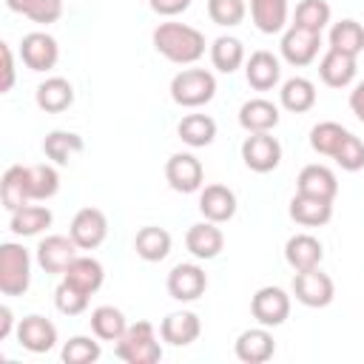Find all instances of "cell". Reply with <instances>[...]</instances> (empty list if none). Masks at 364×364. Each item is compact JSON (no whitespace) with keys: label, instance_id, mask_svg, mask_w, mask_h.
Segmentation results:
<instances>
[{"label":"cell","instance_id":"277c9868","mask_svg":"<svg viewBox=\"0 0 364 364\" xmlns=\"http://www.w3.org/2000/svg\"><path fill=\"white\" fill-rule=\"evenodd\" d=\"M213 94H216V80L205 68H185L171 80V97L185 108H199L210 102Z\"/></svg>","mask_w":364,"mask_h":364},{"label":"cell","instance_id":"e0dca14e","mask_svg":"<svg viewBox=\"0 0 364 364\" xmlns=\"http://www.w3.org/2000/svg\"><path fill=\"white\" fill-rule=\"evenodd\" d=\"M318 77L330 88H344L355 77V57L338 48H327V54L318 63Z\"/></svg>","mask_w":364,"mask_h":364},{"label":"cell","instance_id":"4fadbf2b","mask_svg":"<svg viewBox=\"0 0 364 364\" xmlns=\"http://www.w3.org/2000/svg\"><path fill=\"white\" fill-rule=\"evenodd\" d=\"M77 245L71 236H46L37 247V262L46 273H65L71 259L77 256Z\"/></svg>","mask_w":364,"mask_h":364},{"label":"cell","instance_id":"4316f807","mask_svg":"<svg viewBox=\"0 0 364 364\" xmlns=\"http://www.w3.org/2000/svg\"><path fill=\"white\" fill-rule=\"evenodd\" d=\"M159 333H162V338H165L168 344L185 347V344L196 341V336H199V318H196L193 313H188V310H182V313H168V316L162 318V324H159Z\"/></svg>","mask_w":364,"mask_h":364},{"label":"cell","instance_id":"b9f144b4","mask_svg":"<svg viewBox=\"0 0 364 364\" xmlns=\"http://www.w3.org/2000/svg\"><path fill=\"white\" fill-rule=\"evenodd\" d=\"M54 304H57L60 313H65V316H77V313H82V310L88 307V293L71 287L68 282H60L57 290H54Z\"/></svg>","mask_w":364,"mask_h":364},{"label":"cell","instance_id":"f35d334b","mask_svg":"<svg viewBox=\"0 0 364 364\" xmlns=\"http://www.w3.org/2000/svg\"><path fill=\"white\" fill-rule=\"evenodd\" d=\"M60 188V173L51 165H28V196L48 199Z\"/></svg>","mask_w":364,"mask_h":364},{"label":"cell","instance_id":"1f68e13d","mask_svg":"<svg viewBox=\"0 0 364 364\" xmlns=\"http://www.w3.org/2000/svg\"><path fill=\"white\" fill-rule=\"evenodd\" d=\"M51 225V210L43 205H23L17 210H11V230L17 236H34L40 230H46Z\"/></svg>","mask_w":364,"mask_h":364},{"label":"cell","instance_id":"8d00e7d4","mask_svg":"<svg viewBox=\"0 0 364 364\" xmlns=\"http://www.w3.org/2000/svg\"><path fill=\"white\" fill-rule=\"evenodd\" d=\"M242 60H245V48H242V43L236 37H216L213 40V46H210L213 68L230 74V71H236L242 65Z\"/></svg>","mask_w":364,"mask_h":364},{"label":"cell","instance_id":"d4e9b609","mask_svg":"<svg viewBox=\"0 0 364 364\" xmlns=\"http://www.w3.org/2000/svg\"><path fill=\"white\" fill-rule=\"evenodd\" d=\"M34 100L46 114H63L74 102V88L65 77H48L46 82L37 85Z\"/></svg>","mask_w":364,"mask_h":364},{"label":"cell","instance_id":"d6986e66","mask_svg":"<svg viewBox=\"0 0 364 364\" xmlns=\"http://www.w3.org/2000/svg\"><path fill=\"white\" fill-rule=\"evenodd\" d=\"M324 250H321V242L310 233H296L287 239L284 245V259L293 270H310V267H318Z\"/></svg>","mask_w":364,"mask_h":364},{"label":"cell","instance_id":"f546056e","mask_svg":"<svg viewBox=\"0 0 364 364\" xmlns=\"http://www.w3.org/2000/svg\"><path fill=\"white\" fill-rule=\"evenodd\" d=\"M250 17L259 31L276 34L287 23V0H250Z\"/></svg>","mask_w":364,"mask_h":364},{"label":"cell","instance_id":"bcb514c9","mask_svg":"<svg viewBox=\"0 0 364 364\" xmlns=\"http://www.w3.org/2000/svg\"><path fill=\"white\" fill-rule=\"evenodd\" d=\"M148 3H151V9H154L156 14H162V17H173V14L185 11V9L191 6V0H148Z\"/></svg>","mask_w":364,"mask_h":364},{"label":"cell","instance_id":"7a4b0ae2","mask_svg":"<svg viewBox=\"0 0 364 364\" xmlns=\"http://www.w3.org/2000/svg\"><path fill=\"white\" fill-rule=\"evenodd\" d=\"M117 355L128 364H156L162 358V350L159 341L154 338V324L151 321L128 324V330L117 341Z\"/></svg>","mask_w":364,"mask_h":364},{"label":"cell","instance_id":"7dc6e473","mask_svg":"<svg viewBox=\"0 0 364 364\" xmlns=\"http://www.w3.org/2000/svg\"><path fill=\"white\" fill-rule=\"evenodd\" d=\"M350 108H353V114L364 122V82H358V85L353 88V94H350Z\"/></svg>","mask_w":364,"mask_h":364},{"label":"cell","instance_id":"d590c367","mask_svg":"<svg viewBox=\"0 0 364 364\" xmlns=\"http://www.w3.org/2000/svg\"><path fill=\"white\" fill-rule=\"evenodd\" d=\"M11 11L34 20V23H57L63 14V0H6Z\"/></svg>","mask_w":364,"mask_h":364},{"label":"cell","instance_id":"f1b7e54d","mask_svg":"<svg viewBox=\"0 0 364 364\" xmlns=\"http://www.w3.org/2000/svg\"><path fill=\"white\" fill-rule=\"evenodd\" d=\"M176 134H179V139H182L185 145H191V148H205V145H210L213 136H216V122H213L208 114H188V117L179 119Z\"/></svg>","mask_w":364,"mask_h":364},{"label":"cell","instance_id":"4dcf8cb0","mask_svg":"<svg viewBox=\"0 0 364 364\" xmlns=\"http://www.w3.org/2000/svg\"><path fill=\"white\" fill-rule=\"evenodd\" d=\"M91 330L102 341H119L122 333L128 330V321H125L122 310H117L111 304H102V307H97L91 313Z\"/></svg>","mask_w":364,"mask_h":364},{"label":"cell","instance_id":"30bf717a","mask_svg":"<svg viewBox=\"0 0 364 364\" xmlns=\"http://www.w3.org/2000/svg\"><path fill=\"white\" fill-rule=\"evenodd\" d=\"M20 57L31 71H48V68H54V63L60 57V48H57V40L51 34L31 31L20 43Z\"/></svg>","mask_w":364,"mask_h":364},{"label":"cell","instance_id":"e575fe53","mask_svg":"<svg viewBox=\"0 0 364 364\" xmlns=\"http://www.w3.org/2000/svg\"><path fill=\"white\" fill-rule=\"evenodd\" d=\"M330 48H338L344 54H358L364 48V26L355 23V20H338L333 28H330Z\"/></svg>","mask_w":364,"mask_h":364},{"label":"cell","instance_id":"9a60e30c","mask_svg":"<svg viewBox=\"0 0 364 364\" xmlns=\"http://www.w3.org/2000/svg\"><path fill=\"white\" fill-rule=\"evenodd\" d=\"M296 188H299V193L318 196V199H327V202H333L336 193H338L336 173L327 165H304L299 179H296Z\"/></svg>","mask_w":364,"mask_h":364},{"label":"cell","instance_id":"ac0fdd59","mask_svg":"<svg viewBox=\"0 0 364 364\" xmlns=\"http://www.w3.org/2000/svg\"><path fill=\"white\" fill-rule=\"evenodd\" d=\"M222 245H225V236H222V230L216 228V222L191 225L188 233H185V247H188L196 259H213V256H219Z\"/></svg>","mask_w":364,"mask_h":364},{"label":"cell","instance_id":"d6a6232c","mask_svg":"<svg viewBox=\"0 0 364 364\" xmlns=\"http://www.w3.org/2000/svg\"><path fill=\"white\" fill-rule=\"evenodd\" d=\"M316 102V85L304 77H293L282 85V105L293 114H304L310 111Z\"/></svg>","mask_w":364,"mask_h":364},{"label":"cell","instance_id":"ee69618b","mask_svg":"<svg viewBox=\"0 0 364 364\" xmlns=\"http://www.w3.org/2000/svg\"><path fill=\"white\" fill-rule=\"evenodd\" d=\"M333 159H336L344 171H358V168H364V142H361L358 136L347 134L344 142L338 145V151L333 154Z\"/></svg>","mask_w":364,"mask_h":364},{"label":"cell","instance_id":"603a6c76","mask_svg":"<svg viewBox=\"0 0 364 364\" xmlns=\"http://www.w3.org/2000/svg\"><path fill=\"white\" fill-rule=\"evenodd\" d=\"M276 344H273V336L264 330V327H253V330H245L239 338H236V355L239 361L245 364H262L273 355Z\"/></svg>","mask_w":364,"mask_h":364},{"label":"cell","instance_id":"ba28073f","mask_svg":"<svg viewBox=\"0 0 364 364\" xmlns=\"http://www.w3.org/2000/svg\"><path fill=\"white\" fill-rule=\"evenodd\" d=\"M250 313H253V318L259 324L276 327V324H282L290 316V299H287V293L282 287H273V284L270 287H262L250 299Z\"/></svg>","mask_w":364,"mask_h":364},{"label":"cell","instance_id":"44dd1931","mask_svg":"<svg viewBox=\"0 0 364 364\" xmlns=\"http://www.w3.org/2000/svg\"><path fill=\"white\" fill-rule=\"evenodd\" d=\"M279 122V108L264 100V97H256V100H247L242 108H239V125L247 131V134H262V131H270L276 128Z\"/></svg>","mask_w":364,"mask_h":364},{"label":"cell","instance_id":"74e56055","mask_svg":"<svg viewBox=\"0 0 364 364\" xmlns=\"http://www.w3.org/2000/svg\"><path fill=\"white\" fill-rule=\"evenodd\" d=\"M347 134H350L347 128H341L338 122H330L327 119V122H318V125L310 128V145H313V151H318L324 156H333L338 151V145L344 142Z\"/></svg>","mask_w":364,"mask_h":364},{"label":"cell","instance_id":"484cf974","mask_svg":"<svg viewBox=\"0 0 364 364\" xmlns=\"http://www.w3.org/2000/svg\"><path fill=\"white\" fill-rule=\"evenodd\" d=\"M28 168L26 165H11L6 168L3 179H0V202L9 210H17L23 205H28Z\"/></svg>","mask_w":364,"mask_h":364},{"label":"cell","instance_id":"7402d4cb","mask_svg":"<svg viewBox=\"0 0 364 364\" xmlns=\"http://www.w3.org/2000/svg\"><path fill=\"white\" fill-rule=\"evenodd\" d=\"M330 216H333V202H327V199L307 196V193H296L290 199V219L304 228H318V225L330 222Z\"/></svg>","mask_w":364,"mask_h":364},{"label":"cell","instance_id":"5bb4252c","mask_svg":"<svg viewBox=\"0 0 364 364\" xmlns=\"http://www.w3.org/2000/svg\"><path fill=\"white\" fill-rule=\"evenodd\" d=\"M17 338L31 353H48L57 341V327L46 316H26L17 324Z\"/></svg>","mask_w":364,"mask_h":364},{"label":"cell","instance_id":"83f0119b","mask_svg":"<svg viewBox=\"0 0 364 364\" xmlns=\"http://www.w3.org/2000/svg\"><path fill=\"white\" fill-rule=\"evenodd\" d=\"M134 250H136V256H142L145 262H162V259L171 253V233H168L165 228L145 225V228L136 230Z\"/></svg>","mask_w":364,"mask_h":364},{"label":"cell","instance_id":"2e32d148","mask_svg":"<svg viewBox=\"0 0 364 364\" xmlns=\"http://www.w3.org/2000/svg\"><path fill=\"white\" fill-rule=\"evenodd\" d=\"M199 210L208 222H228L236 213V193L228 185H205L199 196Z\"/></svg>","mask_w":364,"mask_h":364},{"label":"cell","instance_id":"8992f818","mask_svg":"<svg viewBox=\"0 0 364 364\" xmlns=\"http://www.w3.org/2000/svg\"><path fill=\"white\" fill-rule=\"evenodd\" d=\"M293 293L307 307H327L333 301L336 287H333V279L327 273H321L318 267H310V270H296Z\"/></svg>","mask_w":364,"mask_h":364},{"label":"cell","instance_id":"cb8c5ba5","mask_svg":"<svg viewBox=\"0 0 364 364\" xmlns=\"http://www.w3.org/2000/svg\"><path fill=\"white\" fill-rule=\"evenodd\" d=\"M279 74H282L279 60L270 51H264V48L262 51H253L250 60H247V65H245V77H247L250 88H256V91H270L279 82Z\"/></svg>","mask_w":364,"mask_h":364},{"label":"cell","instance_id":"60d3db41","mask_svg":"<svg viewBox=\"0 0 364 364\" xmlns=\"http://www.w3.org/2000/svg\"><path fill=\"white\" fill-rule=\"evenodd\" d=\"M97 358H100V341H94V338L74 336L63 347V361L65 364H94Z\"/></svg>","mask_w":364,"mask_h":364},{"label":"cell","instance_id":"52a82bcc","mask_svg":"<svg viewBox=\"0 0 364 364\" xmlns=\"http://www.w3.org/2000/svg\"><path fill=\"white\" fill-rule=\"evenodd\" d=\"M242 159H245V165H247L250 171L267 173V171H273V168L279 165V159H282V145H279V139L270 136L267 131L250 134V136L242 142Z\"/></svg>","mask_w":364,"mask_h":364},{"label":"cell","instance_id":"9c48e42d","mask_svg":"<svg viewBox=\"0 0 364 364\" xmlns=\"http://www.w3.org/2000/svg\"><path fill=\"white\" fill-rule=\"evenodd\" d=\"M321 46V31H310L301 26H290L282 37V54L290 65H307L318 54Z\"/></svg>","mask_w":364,"mask_h":364},{"label":"cell","instance_id":"c3c4849f","mask_svg":"<svg viewBox=\"0 0 364 364\" xmlns=\"http://www.w3.org/2000/svg\"><path fill=\"white\" fill-rule=\"evenodd\" d=\"M11 330V310L9 307H0V338H6Z\"/></svg>","mask_w":364,"mask_h":364},{"label":"cell","instance_id":"7bdbcfd3","mask_svg":"<svg viewBox=\"0 0 364 364\" xmlns=\"http://www.w3.org/2000/svg\"><path fill=\"white\" fill-rule=\"evenodd\" d=\"M208 14L216 26H239L245 17V0H208Z\"/></svg>","mask_w":364,"mask_h":364},{"label":"cell","instance_id":"ab89813d","mask_svg":"<svg viewBox=\"0 0 364 364\" xmlns=\"http://www.w3.org/2000/svg\"><path fill=\"white\" fill-rule=\"evenodd\" d=\"M296 23L293 26H301V28H310V31H321L327 23H330V6L327 0H301L296 6Z\"/></svg>","mask_w":364,"mask_h":364},{"label":"cell","instance_id":"ffe728a7","mask_svg":"<svg viewBox=\"0 0 364 364\" xmlns=\"http://www.w3.org/2000/svg\"><path fill=\"white\" fill-rule=\"evenodd\" d=\"M102 264L97 262V259H91V256H74L71 259V264L65 267V273H63V282H68L71 287H77V290H82V293H97L100 287H102Z\"/></svg>","mask_w":364,"mask_h":364},{"label":"cell","instance_id":"f6af8a7d","mask_svg":"<svg viewBox=\"0 0 364 364\" xmlns=\"http://www.w3.org/2000/svg\"><path fill=\"white\" fill-rule=\"evenodd\" d=\"M14 85V57L9 43H0V91H9Z\"/></svg>","mask_w":364,"mask_h":364},{"label":"cell","instance_id":"3957f363","mask_svg":"<svg viewBox=\"0 0 364 364\" xmlns=\"http://www.w3.org/2000/svg\"><path fill=\"white\" fill-rule=\"evenodd\" d=\"M31 282V259L28 250L6 242L0 245V293L6 296H23Z\"/></svg>","mask_w":364,"mask_h":364},{"label":"cell","instance_id":"5b68a950","mask_svg":"<svg viewBox=\"0 0 364 364\" xmlns=\"http://www.w3.org/2000/svg\"><path fill=\"white\" fill-rule=\"evenodd\" d=\"M105 233H108V219L100 208H80L71 219V228H68V236L74 239V245L80 250L100 247Z\"/></svg>","mask_w":364,"mask_h":364},{"label":"cell","instance_id":"6da1fadb","mask_svg":"<svg viewBox=\"0 0 364 364\" xmlns=\"http://www.w3.org/2000/svg\"><path fill=\"white\" fill-rule=\"evenodd\" d=\"M154 48L171 63H196L205 54V34L185 23H159L154 28Z\"/></svg>","mask_w":364,"mask_h":364},{"label":"cell","instance_id":"836d02e7","mask_svg":"<svg viewBox=\"0 0 364 364\" xmlns=\"http://www.w3.org/2000/svg\"><path fill=\"white\" fill-rule=\"evenodd\" d=\"M85 148L82 136L80 134H71V131H51L43 142V151L48 159H54L57 165H65L74 154H80Z\"/></svg>","mask_w":364,"mask_h":364},{"label":"cell","instance_id":"8fae6325","mask_svg":"<svg viewBox=\"0 0 364 364\" xmlns=\"http://www.w3.org/2000/svg\"><path fill=\"white\" fill-rule=\"evenodd\" d=\"M165 179L179 193H193L202 185V162L193 154H173L165 162Z\"/></svg>","mask_w":364,"mask_h":364},{"label":"cell","instance_id":"7c38bea8","mask_svg":"<svg viewBox=\"0 0 364 364\" xmlns=\"http://www.w3.org/2000/svg\"><path fill=\"white\" fill-rule=\"evenodd\" d=\"M208 287V276L199 264H176L168 273V293L176 301H193L205 293Z\"/></svg>","mask_w":364,"mask_h":364}]
</instances>
